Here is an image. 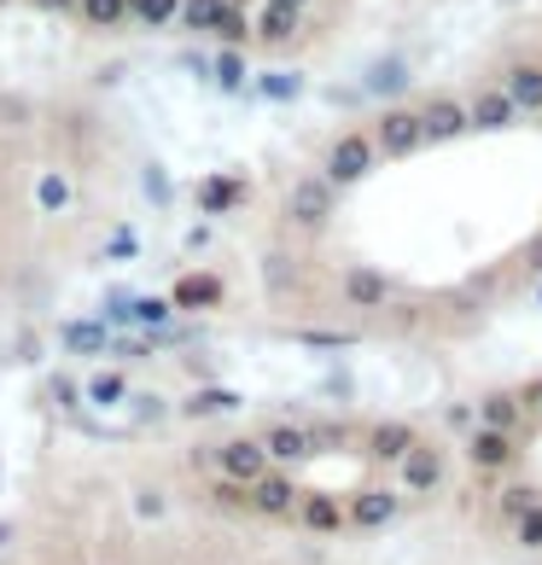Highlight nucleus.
I'll return each mask as SVG.
<instances>
[{
    "instance_id": "nucleus-8",
    "label": "nucleus",
    "mask_w": 542,
    "mask_h": 565,
    "mask_svg": "<svg viewBox=\"0 0 542 565\" xmlns=\"http://www.w3.org/2000/svg\"><path fill=\"white\" fill-rule=\"evenodd\" d=\"M467 111H472V135H502V129H513V122L525 117L508 88H478L467 99Z\"/></svg>"
},
{
    "instance_id": "nucleus-2",
    "label": "nucleus",
    "mask_w": 542,
    "mask_h": 565,
    "mask_svg": "<svg viewBox=\"0 0 542 565\" xmlns=\"http://www.w3.org/2000/svg\"><path fill=\"white\" fill-rule=\"evenodd\" d=\"M373 163H380V140H373V129H344L339 140L327 146V158H321V175L339 186H357L373 175Z\"/></svg>"
},
{
    "instance_id": "nucleus-15",
    "label": "nucleus",
    "mask_w": 542,
    "mask_h": 565,
    "mask_svg": "<svg viewBox=\"0 0 542 565\" xmlns=\"http://www.w3.org/2000/svg\"><path fill=\"white\" fill-rule=\"evenodd\" d=\"M502 88L519 99V111L536 117L542 111V58H513V65L502 71Z\"/></svg>"
},
{
    "instance_id": "nucleus-24",
    "label": "nucleus",
    "mask_w": 542,
    "mask_h": 565,
    "mask_svg": "<svg viewBox=\"0 0 542 565\" xmlns=\"http://www.w3.org/2000/svg\"><path fill=\"white\" fill-rule=\"evenodd\" d=\"M234 408H240L234 391H199L193 403H187V414H234Z\"/></svg>"
},
{
    "instance_id": "nucleus-6",
    "label": "nucleus",
    "mask_w": 542,
    "mask_h": 565,
    "mask_svg": "<svg viewBox=\"0 0 542 565\" xmlns=\"http://www.w3.org/2000/svg\"><path fill=\"white\" fill-rule=\"evenodd\" d=\"M421 122H426V146H455L461 135H472V111L455 94H432L421 106Z\"/></svg>"
},
{
    "instance_id": "nucleus-1",
    "label": "nucleus",
    "mask_w": 542,
    "mask_h": 565,
    "mask_svg": "<svg viewBox=\"0 0 542 565\" xmlns=\"http://www.w3.org/2000/svg\"><path fill=\"white\" fill-rule=\"evenodd\" d=\"M286 222L298 227V234H321V227L332 222V211H339V186H332L321 170H309V175H298L286 186Z\"/></svg>"
},
{
    "instance_id": "nucleus-32",
    "label": "nucleus",
    "mask_w": 542,
    "mask_h": 565,
    "mask_svg": "<svg viewBox=\"0 0 542 565\" xmlns=\"http://www.w3.org/2000/svg\"><path fill=\"white\" fill-rule=\"evenodd\" d=\"M536 303H542V280H536Z\"/></svg>"
},
{
    "instance_id": "nucleus-27",
    "label": "nucleus",
    "mask_w": 542,
    "mask_h": 565,
    "mask_svg": "<svg viewBox=\"0 0 542 565\" xmlns=\"http://www.w3.org/2000/svg\"><path fill=\"white\" fill-rule=\"evenodd\" d=\"M135 513H140V519H163V495H158V490H140V495H135Z\"/></svg>"
},
{
    "instance_id": "nucleus-29",
    "label": "nucleus",
    "mask_w": 542,
    "mask_h": 565,
    "mask_svg": "<svg viewBox=\"0 0 542 565\" xmlns=\"http://www.w3.org/2000/svg\"><path fill=\"white\" fill-rule=\"evenodd\" d=\"M321 391H327V396H350V391H357V380H350V373H327Z\"/></svg>"
},
{
    "instance_id": "nucleus-31",
    "label": "nucleus",
    "mask_w": 542,
    "mask_h": 565,
    "mask_svg": "<svg viewBox=\"0 0 542 565\" xmlns=\"http://www.w3.org/2000/svg\"><path fill=\"white\" fill-rule=\"evenodd\" d=\"M525 275L542 280V239H531V250H525Z\"/></svg>"
},
{
    "instance_id": "nucleus-33",
    "label": "nucleus",
    "mask_w": 542,
    "mask_h": 565,
    "mask_svg": "<svg viewBox=\"0 0 542 565\" xmlns=\"http://www.w3.org/2000/svg\"><path fill=\"white\" fill-rule=\"evenodd\" d=\"M298 7H309V0H298Z\"/></svg>"
},
{
    "instance_id": "nucleus-25",
    "label": "nucleus",
    "mask_w": 542,
    "mask_h": 565,
    "mask_svg": "<svg viewBox=\"0 0 542 565\" xmlns=\"http://www.w3.org/2000/svg\"><path fill=\"white\" fill-rule=\"evenodd\" d=\"M123 396H129V380H123V373H99L94 380V403H123Z\"/></svg>"
},
{
    "instance_id": "nucleus-18",
    "label": "nucleus",
    "mask_w": 542,
    "mask_h": 565,
    "mask_svg": "<svg viewBox=\"0 0 542 565\" xmlns=\"http://www.w3.org/2000/svg\"><path fill=\"white\" fill-rule=\"evenodd\" d=\"M298 18H304L298 0H268L263 18H257V35L268 41V47H280V41H291V30H298Z\"/></svg>"
},
{
    "instance_id": "nucleus-12",
    "label": "nucleus",
    "mask_w": 542,
    "mask_h": 565,
    "mask_svg": "<svg viewBox=\"0 0 542 565\" xmlns=\"http://www.w3.org/2000/svg\"><path fill=\"white\" fill-rule=\"evenodd\" d=\"M467 467H472V472H508V467H513V431L472 426V431H467Z\"/></svg>"
},
{
    "instance_id": "nucleus-10",
    "label": "nucleus",
    "mask_w": 542,
    "mask_h": 565,
    "mask_svg": "<svg viewBox=\"0 0 542 565\" xmlns=\"http://www.w3.org/2000/svg\"><path fill=\"white\" fill-rule=\"evenodd\" d=\"M298 525H304L309 536H339V531H350V508H344L339 495H327V490H304Z\"/></svg>"
},
{
    "instance_id": "nucleus-23",
    "label": "nucleus",
    "mask_w": 542,
    "mask_h": 565,
    "mask_svg": "<svg viewBox=\"0 0 542 565\" xmlns=\"http://www.w3.org/2000/svg\"><path fill=\"white\" fill-rule=\"evenodd\" d=\"M513 542H519V548H542V501H536V508H525V513H519L513 519Z\"/></svg>"
},
{
    "instance_id": "nucleus-16",
    "label": "nucleus",
    "mask_w": 542,
    "mask_h": 565,
    "mask_svg": "<svg viewBox=\"0 0 542 565\" xmlns=\"http://www.w3.org/2000/svg\"><path fill=\"white\" fill-rule=\"evenodd\" d=\"M478 426H496V431H519V426H525V403H519V391H485V396H478Z\"/></svg>"
},
{
    "instance_id": "nucleus-7",
    "label": "nucleus",
    "mask_w": 542,
    "mask_h": 565,
    "mask_svg": "<svg viewBox=\"0 0 542 565\" xmlns=\"http://www.w3.org/2000/svg\"><path fill=\"white\" fill-rule=\"evenodd\" d=\"M298 501H304V490L291 484V467H268L252 484V513L257 519H298Z\"/></svg>"
},
{
    "instance_id": "nucleus-4",
    "label": "nucleus",
    "mask_w": 542,
    "mask_h": 565,
    "mask_svg": "<svg viewBox=\"0 0 542 565\" xmlns=\"http://www.w3.org/2000/svg\"><path fill=\"white\" fill-rule=\"evenodd\" d=\"M339 298L350 303V309H362V316H373V309H391V275L385 268H373V263H350V268H339Z\"/></svg>"
},
{
    "instance_id": "nucleus-13",
    "label": "nucleus",
    "mask_w": 542,
    "mask_h": 565,
    "mask_svg": "<svg viewBox=\"0 0 542 565\" xmlns=\"http://www.w3.org/2000/svg\"><path fill=\"white\" fill-rule=\"evenodd\" d=\"M263 444H268V455H275V467H304V460L321 449V444H316V431H309V426H291V420L268 426V431H263Z\"/></svg>"
},
{
    "instance_id": "nucleus-19",
    "label": "nucleus",
    "mask_w": 542,
    "mask_h": 565,
    "mask_svg": "<svg viewBox=\"0 0 542 565\" xmlns=\"http://www.w3.org/2000/svg\"><path fill=\"white\" fill-rule=\"evenodd\" d=\"M245 193H252V186H245L240 175H211L199 186V211L222 216V211H234V204H245Z\"/></svg>"
},
{
    "instance_id": "nucleus-30",
    "label": "nucleus",
    "mask_w": 542,
    "mask_h": 565,
    "mask_svg": "<svg viewBox=\"0 0 542 565\" xmlns=\"http://www.w3.org/2000/svg\"><path fill=\"white\" fill-rule=\"evenodd\" d=\"M519 403H525V414H531V408H542V373H536V380H525V385H519Z\"/></svg>"
},
{
    "instance_id": "nucleus-22",
    "label": "nucleus",
    "mask_w": 542,
    "mask_h": 565,
    "mask_svg": "<svg viewBox=\"0 0 542 565\" xmlns=\"http://www.w3.org/2000/svg\"><path fill=\"white\" fill-rule=\"evenodd\" d=\"M536 501H542V495H536V484H508V490H502V501H496V513H502L508 525H513V519L525 513V508H536Z\"/></svg>"
},
{
    "instance_id": "nucleus-26",
    "label": "nucleus",
    "mask_w": 542,
    "mask_h": 565,
    "mask_svg": "<svg viewBox=\"0 0 542 565\" xmlns=\"http://www.w3.org/2000/svg\"><path fill=\"white\" fill-rule=\"evenodd\" d=\"M222 88H245V65H240V53H222Z\"/></svg>"
},
{
    "instance_id": "nucleus-5",
    "label": "nucleus",
    "mask_w": 542,
    "mask_h": 565,
    "mask_svg": "<svg viewBox=\"0 0 542 565\" xmlns=\"http://www.w3.org/2000/svg\"><path fill=\"white\" fill-rule=\"evenodd\" d=\"M211 460H216L222 478H234V484H257V478L275 467V455H268L263 437H227L222 449H211Z\"/></svg>"
},
{
    "instance_id": "nucleus-21",
    "label": "nucleus",
    "mask_w": 542,
    "mask_h": 565,
    "mask_svg": "<svg viewBox=\"0 0 542 565\" xmlns=\"http://www.w3.org/2000/svg\"><path fill=\"white\" fill-rule=\"evenodd\" d=\"M362 332H344V327H304L298 332V344H309V350H350Z\"/></svg>"
},
{
    "instance_id": "nucleus-14",
    "label": "nucleus",
    "mask_w": 542,
    "mask_h": 565,
    "mask_svg": "<svg viewBox=\"0 0 542 565\" xmlns=\"http://www.w3.org/2000/svg\"><path fill=\"white\" fill-rule=\"evenodd\" d=\"M414 444H421V431H414L408 420H380V426L368 431V455L380 460V467H397Z\"/></svg>"
},
{
    "instance_id": "nucleus-20",
    "label": "nucleus",
    "mask_w": 542,
    "mask_h": 565,
    "mask_svg": "<svg viewBox=\"0 0 542 565\" xmlns=\"http://www.w3.org/2000/svg\"><path fill=\"white\" fill-rule=\"evenodd\" d=\"M222 291H227V286H222L216 275H187V280L176 286V303H181V309H216Z\"/></svg>"
},
{
    "instance_id": "nucleus-28",
    "label": "nucleus",
    "mask_w": 542,
    "mask_h": 565,
    "mask_svg": "<svg viewBox=\"0 0 542 565\" xmlns=\"http://www.w3.org/2000/svg\"><path fill=\"white\" fill-rule=\"evenodd\" d=\"M263 88L275 94V99H298V76H268Z\"/></svg>"
},
{
    "instance_id": "nucleus-9",
    "label": "nucleus",
    "mask_w": 542,
    "mask_h": 565,
    "mask_svg": "<svg viewBox=\"0 0 542 565\" xmlns=\"http://www.w3.org/2000/svg\"><path fill=\"white\" fill-rule=\"evenodd\" d=\"M397 478H403L414 495H432V490L449 478V460H444V449H437V444H414V449L397 460Z\"/></svg>"
},
{
    "instance_id": "nucleus-3",
    "label": "nucleus",
    "mask_w": 542,
    "mask_h": 565,
    "mask_svg": "<svg viewBox=\"0 0 542 565\" xmlns=\"http://www.w3.org/2000/svg\"><path fill=\"white\" fill-rule=\"evenodd\" d=\"M373 140H380V158H391V163H403V158H414V152H426L421 106H403V99L380 106V117H373Z\"/></svg>"
},
{
    "instance_id": "nucleus-11",
    "label": "nucleus",
    "mask_w": 542,
    "mask_h": 565,
    "mask_svg": "<svg viewBox=\"0 0 542 565\" xmlns=\"http://www.w3.org/2000/svg\"><path fill=\"white\" fill-rule=\"evenodd\" d=\"M344 508H350V531H385V525H397V519H403V501L391 490H373V484L357 490Z\"/></svg>"
},
{
    "instance_id": "nucleus-17",
    "label": "nucleus",
    "mask_w": 542,
    "mask_h": 565,
    "mask_svg": "<svg viewBox=\"0 0 542 565\" xmlns=\"http://www.w3.org/2000/svg\"><path fill=\"white\" fill-rule=\"evenodd\" d=\"M368 94H380L385 106L408 94V65H403L397 53H385V58H373V65H368Z\"/></svg>"
}]
</instances>
